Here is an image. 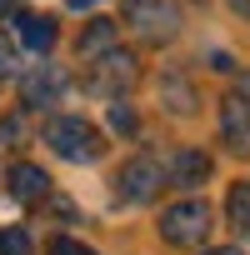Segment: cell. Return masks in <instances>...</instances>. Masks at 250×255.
Returning <instances> with one entry per match:
<instances>
[{"mask_svg":"<svg viewBox=\"0 0 250 255\" xmlns=\"http://www.w3.org/2000/svg\"><path fill=\"white\" fill-rule=\"evenodd\" d=\"M45 145H50L60 160H70V165H85V160H100V150H105V135L95 130V125H90L85 115H55V120H45Z\"/></svg>","mask_w":250,"mask_h":255,"instance_id":"cell-1","label":"cell"},{"mask_svg":"<svg viewBox=\"0 0 250 255\" xmlns=\"http://www.w3.org/2000/svg\"><path fill=\"white\" fill-rule=\"evenodd\" d=\"M125 25L150 45H165L180 35V10L175 0H125Z\"/></svg>","mask_w":250,"mask_h":255,"instance_id":"cell-2","label":"cell"},{"mask_svg":"<svg viewBox=\"0 0 250 255\" xmlns=\"http://www.w3.org/2000/svg\"><path fill=\"white\" fill-rule=\"evenodd\" d=\"M205 235H210V205H205V200L165 205V215H160V240H165V245L190 250V245H205Z\"/></svg>","mask_w":250,"mask_h":255,"instance_id":"cell-3","label":"cell"},{"mask_svg":"<svg viewBox=\"0 0 250 255\" xmlns=\"http://www.w3.org/2000/svg\"><path fill=\"white\" fill-rule=\"evenodd\" d=\"M140 80V65H135V55L130 50H105V55H95V65L85 70V90H95V95H125Z\"/></svg>","mask_w":250,"mask_h":255,"instance_id":"cell-4","label":"cell"},{"mask_svg":"<svg viewBox=\"0 0 250 255\" xmlns=\"http://www.w3.org/2000/svg\"><path fill=\"white\" fill-rule=\"evenodd\" d=\"M160 185H165V165H160L155 155H135V160H125L120 175H115V195H120L125 205H145V200H155Z\"/></svg>","mask_w":250,"mask_h":255,"instance_id":"cell-5","label":"cell"},{"mask_svg":"<svg viewBox=\"0 0 250 255\" xmlns=\"http://www.w3.org/2000/svg\"><path fill=\"white\" fill-rule=\"evenodd\" d=\"M220 140L235 155H250V95L245 90H230L220 100Z\"/></svg>","mask_w":250,"mask_h":255,"instance_id":"cell-6","label":"cell"},{"mask_svg":"<svg viewBox=\"0 0 250 255\" xmlns=\"http://www.w3.org/2000/svg\"><path fill=\"white\" fill-rule=\"evenodd\" d=\"M55 20L50 15H35V10H15V45H25V50H35V55H45L50 45H55Z\"/></svg>","mask_w":250,"mask_h":255,"instance_id":"cell-7","label":"cell"},{"mask_svg":"<svg viewBox=\"0 0 250 255\" xmlns=\"http://www.w3.org/2000/svg\"><path fill=\"white\" fill-rule=\"evenodd\" d=\"M60 90H65V70H60V65H40V70H30V75L20 80L25 105H55Z\"/></svg>","mask_w":250,"mask_h":255,"instance_id":"cell-8","label":"cell"},{"mask_svg":"<svg viewBox=\"0 0 250 255\" xmlns=\"http://www.w3.org/2000/svg\"><path fill=\"white\" fill-rule=\"evenodd\" d=\"M10 195L15 200H25V205H35V200H45L50 195V175L40 170V165H10Z\"/></svg>","mask_w":250,"mask_h":255,"instance_id":"cell-9","label":"cell"},{"mask_svg":"<svg viewBox=\"0 0 250 255\" xmlns=\"http://www.w3.org/2000/svg\"><path fill=\"white\" fill-rule=\"evenodd\" d=\"M205 175H210V155L205 150H175V160H170V180L175 185H205Z\"/></svg>","mask_w":250,"mask_h":255,"instance_id":"cell-10","label":"cell"},{"mask_svg":"<svg viewBox=\"0 0 250 255\" xmlns=\"http://www.w3.org/2000/svg\"><path fill=\"white\" fill-rule=\"evenodd\" d=\"M105 50H115V20L95 15V20L80 30V55H85V60H95V55H105Z\"/></svg>","mask_w":250,"mask_h":255,"instance_id":"cell-11","label":"cell"},{"mask_svg":"<svg viewBox=\"0 0 250 255\" xmlns=\"http://www.w3.org/2000/svg\"><path fill=\"white\" fill-rule=\"evenodd\" d=\"M225 215H230V225L250 240V180H235V185H230V195H225Z\"/></svg>","mask_w":250,"mask_h":255,"instance_id":"cell-12","label":"cell"},{"mask_svg":"<svg viewBox=\"0 0 250 255\" xmlns=\"http://www.w3.org/2000/svg\"><path fill=\"white\" fill-rule=\"evenodd\" d=\"M0 255H30V235H25L20 225L0 230Z\"/></svg>","mask_w":250,"mask_h":255,"instance_id":"cell-13","label":"cell"},{"mask_svg":"<svg viewBox=\"0 0 250 255\" xmlns=\"http://www.w3.org/2000/svg\"><path fill=\"white\" fill-rule=\"evenodd\" d=\"M15 70H20V45L0 35V80H5V75H15Z\"/></svg>","mask_w":250,"mask_h":255,"instance_id":"cell-14","label":"cell"},{"mask_svg":"<svg viewBox=\"0 0 250 255\" xmlns=\"http://www.w3.org/2000/svg\"><path fill=\"white\" fill-rule=\"evenodd\" d=\"M110 125L130 135V130H135V110H130V105H110Z\"/></svg>","mask_w":250,"mask_h":255,"instance_id":"cell-15","label":"cell"},{"mask_svg":"<svg viewBox=\"0 0 250 255\" xmlns=\"http://www.w3.org/2000/svg\"><path fill=\"white\" fill-rule=\"evenodd\" d=\"M50 255H95L90 245H80V240H55L50 245Z\"/></svg>","mask_w":250,"mask_h":255,"instance_id":"cell-16","label":"cell"},{"mask_svg":"<svg viewBox=\"0 0 250 255\" xmlns=\"http://www.w3.org/2000/svg\"><path fill=\"white\" fill-rule=\"evenodd\" d=\"M225 5H230L235 15H245V20H250V0H225Z\"/></svg>","mask_w":250,"mask_h":255,"instance_id":"cell-17","label":"cell"},{"mask_svg":"<svg viewBox=\"0 0 250 255\" xmlns=\"http://www.w3.org/2000/svg\"><path fill=\"white\" fill-rule=\"evenodd\" d=\"M20 10V0H0V20H5V15H15Z\"/></svg>","mask_w":250,"mask_h":255,"instance_id":"cell-18","label":"cell"},{"mask_svg":"<svg viewBox=\"0 0 250 255\" xmlns=\"http://www.w3.org/2000/svg\"><path fill=\"white\" fill-rule=\"evenodd\" d=\"M205 255H245V250H235V245H215V250H205Z\"/></svg>","mask_w":250,"mask_h":255,"instance_id":"cell-19","label":"cell"},{"mask_svg":"<svg viewBox=\"0 0 250 255\" xmlns=\"http://www.w3.org/2000/svg\"><path fill=\"white\" fill-rule=\"evenodd\" d=\"M85 5H95V0H70V10H85Z\"/></svg>","mask_w":250,"mask_h":255,"instance_id":"cell-20","label":"cell"}]
</instances>
